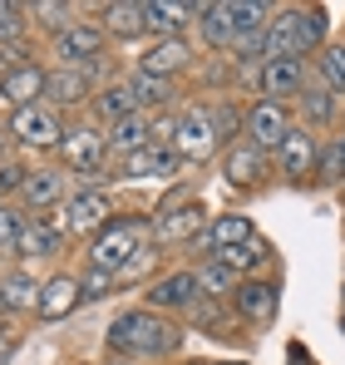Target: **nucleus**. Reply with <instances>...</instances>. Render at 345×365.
<instances>
[{
	"label": "nucleus",
	"mask_w": 345,
	"mask_h": 365,
	"mask_svg": "<svg viewBox=\"0 0 345 365\" xmlns=\"http://www.w3.org/2000/svg\"><path fill=\"white\" fill-rule=\"evenodd\" d=\"M109 346L118 356H168L177 346V331L158 311H123L109 326Z\"/></svg>",
	"instance_id": "f257e3e1"
},
{
	"label": "nucleus",
	"mask_w": 345,
	"mask_h": 365,
	"mask_svg": "<svg viewBox=\"0 0 345 365\" xmlns=\"http://www.w3.org/2000/svg\"><path fill=\"white\" fill-rule=\"evenodd\" d=\"M109 217H114L109 197H104L99 187H89V192L64 197V207H59V232H69V237H99V232L109 227Z\"/></svg>",
	"instance_id": "f03ea898"
},
{
	"label": "nucleus",
	"mask_w": 345,
	"mask_h": 365,
	"mask_svg": "<svg viewBox=\"0 0 345 365\" xmlns=\"http://www.w3.org/2000/svg\"><path fill=\"white\" fill-rule=\"evenodd\" d=\"M133 257H138V227H133V222H109V227L94 237L89 267L123 277V262H133Z\"/></svg>",
	"instance_id": "7ed1b4c3"
},
{
	"label": "nucleus",
	"mask_w": 345,
	"mask_h": 365,
	"mask_svg": "<svg viewBox=\"0 0 345 365\" xmlns=\"http://www.w3.org/2000/svg\"><path fill=\"white\" fill-rule=\"evenodd\" d=\"M212 148H217V119L207 109H187L177 119V133H172V153L202 163V158H212Z\"/></svg>",
	"instance_id": "20e7f679"
},
{
	"label": "nucleus",
	"mask_w": 345,
	"mask_h": 365,
	"mask_svg": "<svg viewBox=\"0 0 345 365\" xmlns=\"http://www.w3.org/2000/svg\"><path fill=\"white\" fill-rule=\"evenodd\" d=\"M10 133L20 138V143H30V148H55L64 143V128H59V114L40 99V104H30V109H15V119H10Z\"/></svg>",
	"instance_id": "39448f33"
},
{
	"label": "nucleus",
	"mask_w": 345,
	"mask_h": 365,
	"mask_svg": "<svg viewBox=\"0 0 345 365\" xmlns=\"http://www.w3.org/2000/svg\"><path fill=\"white\" fill-rule=\"evenodd\" d=\"M104 25H89V20H74L64 35H55V55L64 60V69H84L89 60L104 55Z\"/></svg>",
	"instance_id": "423d86ee"
},
{
	"label": "nucleus",
	"mask_w": 345,
	"mask_h": 365,
	"mask_svg": "<svg viewBox=\"0 0 345 365\" xmlns=\"http://www.w3.org/2000/svg\"><path fill=\"white\" fill-rule=\"evenodd\" d=\"M316 163H321V153H316V138H311L306 128H291L287 138H282V148H277V168H282V178L306 182L311 173H316Z\"/></svg>",
	"instance_id": "0eeeda50"
},
{
	"label": "nucleus",
	"mask_w": 345,
	"mask_h": 365,
	"mask_svg": "<svg viewBox=\"0 0 345 365\" xmlns=\"http://www.w3.org/2000/svg\"><path fill=\"white\" fill-rule=\"evenodd\" d=\"M104 148H109V133H99V128H74V133H64V143H59V153H64V163H69L74 173H94L99 158H104Z\"/></svg>",
	"instance_id": "6e6552de"
},
{
	"label": "nucleus",
	"mask_w": 345,
	"mask_h": 365,
	"mask_svg": "<svg viewBox=\"0 0 345 365\" xmlns=\"http://www.w3.org/2000/svg\"><path fill=\"white\" fill-rule=\"evenodd\" d=\"M291 133V123H287V109L282 104H272V99H262L252 114H247V138L267 153V148H282V138Z\"/></svg>",
	"instance_id": "1a4fd4ad"
},
{
	"label": "nucleus",
	"mask_w": 345,
	"mask_h": 365,
	"mask_svg": "<svg viewBox=\"0 0 345 365\" xmlns=\"http://www.w3.org/2000/svg\"><path fill=\"white\" fill-rule=\"evenodd\" d=\"M40 94H45V69L40 64H20L0 79V99L10 109H30V104H40Z\"/></svg>",
	"instance_id": "9d476101"
},
{
	"label": "nucleus",
	"mask_w": 345,
	"mask_h": 365,
	"mask_svg": "<svg viewBox=\"0 0 345 365\" xmlns=\"http://www.w3.org/2000/svg\"><path fill=\"white\" fill-rule=\"evenodd\" d=\"M45 99H50V109H74V104H84L89 99V74L84 69H50L45 74Z\"/></svg>",
	"instance_id": "9b49d317"
},
{
	"label": "nucleus",
	"mask_w": 345,
	"mask_h": 365,
	"mask_svg": "<svg viewBox=\"0 0 345 365\" xmlns=\"http://www.w3.org/2000/svg\"><path fill=\"white\" fill-rule=\"evenodd\" d=\"M222 168H227V182H237V187L247 182V187H252V182L267 178V153H262L252 138H247V143L237 138V143L227 148V158H222Z\"/></svg>",
	"instance_id": "f8f14e48"
},
{
	"label": "nucleus",
	"mask_w": 345,
	"mask_h": 365,
	"mask_svg": "<svg viewBox=\"0 0 345 365\" xmlns=\"http://www.w3.org/2000/svg\"><path fill=\"white\" fill-rule=\"evenodd\" d=\"M79 302H84V292H79V282H74V277H50V282H45V292H40L35 316H40V321H64Z\"/></svg>",
	"instance_id": "ddd939ff"
},
{
	"label": "nucleus",
	"mask_w": 345,
	"mask_h": 365,
	"mask_svg": "<svg viewBox=\"0 0 345 365\" xmlns=\"http://www.w3.org/2000/svg\"><path fill=\"white\" fill-rule=\"evenodd\" d=\"M197 287H202L197 272H172V277H163V282H153L148 302H153V311H177V306H192Z\"/></svg>",
	"instance_id": "4468645a"
},
{
	"label": "nucleus",
	"mask_w": 345,
	"mask_h": 365,
	"mask_svg": "<svg viewBox=\"0 0 345 365\" xmlns=\"http://www.w3.org/2000/svg\"><path fill=\"white\" fill-rule=\"evenodd\" d=\"M172 163H177V153H172L168 143H148V148H138V153L123 158V178H168Z\"/></svg>",
	"instance_id": "2eb2a0df"
},
{
	"label": "nucleus",
	"mask_w": 345,
	"mask_h": 365,
	"mask_svg": "<svg viewBox=\"0 0 345 365\" xmlns=\"http://www.w3.org/2000/svg\"><path fill=\"white\" fill-rule=\"evenodd\" d=\"M153 143V128L143 114H128V119L109 123V148H114L118 158H128V153H138V148H148Z\"/></svg>",
	"instance_id": "dca6fc26"
},
{
	"label": "nucleus",
	"mask_w": 345,
	"mask_h": 365,
	"mask_svg": "<svg viewBox=\"0 0 345 365\" xmlns=\"http://www.w3.org/2000/svg\"><path fill=\"white\" fill-rule=\"evenodd\" d=\"M262 89H267V99L277 104V99H287L301 89V60H267L262 64Z\"/></svg>",
	"instance_id": "f3484780"
},
{
	"label": "nucleus",
	"mask_w": 345,
	"mask_h": 365,
	"mask_svg": "<svg viewBox=\"0 0 345 365\" xmlns=\"http://www.w3.org/2000/svg\"><path fill=\"white\" fill-rule=\"evenodd\" d=\"M192 60V50L182 45V40H163V45H153L148 55H143V74H153V79H168L177 69H187Z\"/></svg>",
	"instance_id": "a211bd4d"
},
{
	"label": "nucleus",
	"mask_w": 345,
	"mask_h": 365,
	"mask_svg": "<svg viewBox=\"0 0 345 365\" xmlns=\"http://www.w3.org/2000/svg\"><path fill=\"white\" fill-rule=\"evenodd\" d=\"M143 30H148L143 5H104V35H114V40H138Z\"/></svg>",
	"instance_id": "6ab92c4d"
},
{
	"label": "nucleus",
	"mask_w": 345,
	"mask_h": 365,
	"mask_svg": "<svg viewBox=\"0 0 345 365\" xmlns=\"http://www.w3.org/2000/svg\"><path fill=\"white\" fill-rule=\"evenodd\" d=\"M55 247H59V227H50L45 217H25L20 242H15V252H20V257H50Z\"/></svg>",
	"instance_id": "aec40b11"
},
{
	"label": "nucleus",
	"mask_w": 345,
	"mask_h": 365,
	"mask_svg": "<svg viewBox=\"0 0 345 365\" xmlns=\"http://www.w3.org/2000/svg\"><path fill=\"white\" fill-rule=\"evenodd\" d=\"M237 311H242L247 321H262V326H267V321L277 316V287H272V282L242 287V292H237Z\"/></svg>",
	"instance_id": "412c9836"
},
{
	"label": "nucleus",
	"mask_w": 345,
	"mask_h": 365,
	"mask_svg": "<svg viewBox=\"0 0 345 365\" xmlns=\"http://www.w3.org/2000/svg\"><path fill=\"white\" fill-rule=\"evenodd\" d=\"M143 15H148V30H153V35H163V40H177V30H182V20H187V15H197V10H192V5H163V0H158V5H143Z\"/></svg>",
	"instance_id": "4be33fe9"
},
{
	"label": "nucleus",
	"mask_w": 345,
	"mask_h": 365,
	"mask_svg": "<svg viewBox=\"0 0 345 365\" xmlns=\"http://www.w3.org/2000/svg\"><path fill=\"white\" fill-rule=\"evenodd\" d=\"M40 282L35 277H25V272H10L5 282H0V302L10 306V311H25V306H40Z\"/></svg>",
	"instance_id": "5701e85b"
},
{
	"label": "nucleus",
	"mask_w": 345,
	"mask_h": 365,
	"mask_svg": "<svg viewBox=\"0 0 345 365\" xmlns=\"http://www.w3.org/2000/svg\"><path fill=\"white\" fill-rule=\"evenodd\" d=\"M232 10V45L237 40H252V35H267V5H257V0H247V5H227Z\"/></svg>",
	"instance_id": "b1692460"
},
{
	"label": "nucleus",
	"mask_w": 345,
	"mask_h": 365,
	"mask_svg": "<svg viewBox=\"0 0 345 365\" xmlns=\"http://www.w3.org/2000/svg\"><path fill=\"white\" fill-rule=\"evenodd\" d=\"M94 109L104 114L109 123L128 119V114H138V99H133V84H114V89H104L99 99H94Z\"/></svg>",
	"instance_id": "393cba45"
},
{
	"label": "nucleus",
	"mask_w": 345,
	"mask_h": 365,
	"mask_svg": "<svg viewBox=\"0 0 345 365\" xmlns=\"http://www.w3.org/2000/svg\"><path fill=\"white\" fill-rule=\"evenodd\" d=\"M207 242L217 247V252H222V247H247V242H252V222H247V217H237V212H227V217H217V222H212Z\"/></svg>",
	"instance_id": "a878e982"
},
{
	"label": "nucleus",
	"mask_w": 345,
	"mask_h": 365,
	"mask_svg": "<svg viewBox=\"0 0 345 365\" xmlns=\"http://www.w3.org/2000/svg\"><path fill=\"white\" fill-rule=\"evenodd\" d=\"M25 197H30L35 207H50V202L64 197V182H59V173H30V178H25Z\"/></svg>",
	"instance_id": "bb28decb"
},
{
	"label": "nucleus",
	"mask_w": 345,
	"mask_h": 365,
	"mask_svg": "<svg viewBox=\"0 0 345 365\" xmlns=\"http://www.w3.org/2000/svg\"><path fill=\"white\" fill-rule=\"evenodd\" d=\"M197 20H202V35H207L212 45H227L232 40V10L227 5H202Z\"/></svg>",
	"instance_id": "cd10ccee"
},
{
	"label": "nucleus",
	"mask_w": 345,
	"mask_h": 365,
	"mask_svg": "<svg viewBox=\"0 0 345 365\" xmlns=\"http://www.w3.org/2000/svg\"><path fill=\"white\" fill-rule=\"evenodd\" d=\"M192 227H202V207H197V202H187L182 212H168V217L158 222V237H187Z\"/></svg>",
	"instance_id": "c85d7f7f"
},
{
	"label": "nucleus",
	"mask_w": 345,
	"mask_h": 365,
	"mask_svg": "<svg viewBox=\"0 0 345 365\" xmlns=\"http://www.w3.org/2000/svg\"><path fill=\"white\" fill-rule=\"evenodd\" d=\"M197 282H202V292H212V297H227L232 282H237V272H227L222 262H207V267L197 272Z\"/></svg>",
	"instance_id": "c756f323"
},
{
	"label": "nucleus",
	"mask_w": 345,
	"mask_h": 365,
	"mask_svg": "<svg viewBox=\"0 0 345 365\" xmlns=\"http://www.w3.org/2000/svg\"><path fill=\"white\" fill-rule=\"evenodd\" d=\"M212 262H222L227 272H247V267H257V262H262V247H222Z\"/></svg>",
	"instance_id": "7c9ffc66"
},
{
	"label": "nucleus",
	"mask_w": 345,
	"mask_h": 365,
	"mask_svg": "<svg viewBox=\"0 0 345 365\" xmlns=\"http://www.w3.org/2000/svg\"><path fill=\"white\" fill-rule=\"evenodd\" d=\"M133 99H138V104H163V99H168V79L138 74V79H133Z\"/></svg>",
	"instance_id": "2f4dec72"
},
{
	"label": "nucleus",
	"mask_w": 345,
	"mask_h": 365,
	"mask_svg": "<svg viewBox=\"0 0 345 365\" xmlns=\"http://www.w3.org/2000/svg\"><path fill=\"white\" fill-rule=\"evenodd\" d=\"M321 69H326V84L331 89H345V45H331L321 55Z\"/></svg>",
	"instance_id": "473e14b6"
},
{
	"label": "nucleus",
	"mask_w": 345,
	"mask_h": 365,
	"mask_svg": "<svg viewBox=\"0 0 345 365\" xmlns=\"http://www.w3.org/2000/svg\"><path fill=\"white\" fill-rule=\"evenodd\" d=\"M321 35H326V10H301V45L311 50L321 45Z\"/></svg>",
	"instance_id": "72a5a7b5"
},
{
	"label": "nucleus",
	"mask_w": 345,
	"mask_h": 365,
	"mask_svg": "<svg viewBox=\"0 0 345 365\" xmlns=\"http://www.w3.org/2000/svg\"><path fill=\"white\" fill-rule=\"evenodd\" d=\"M114 282H118L114 272H99V267H89V272H84V282H79V292H84V302H94V297H104Z\"/></svg>",
	"instance_id": "f704fd0d"
},
{
	"label": "nucleus",
	"mask_w": 345,
	"mask_h": 365,
	"mask_svg": "<svg viewBox=\"0 0 345 365\" xmlns=\"http://www.w3.org/2000/svg\"><path fill=\"white\" fill-rule=\"evenodd\" d=\"M30 15H40V25H50L55 35H64V30L74 25V20H64V15H69V5H30Z\"/></svg>",
	"instance_id": "c9c22d12"
},
{
	"label": "nucleus",
	"mask_w": 345,
	"mask_h": 365,
	"mask_svg": "<svg viewBox=\"0 0 345 365\" xmlns=\"http://www.w3.org/2000/svg\"><path fill=\"white\" fill-rule=\"evenodd\" d=\"M20 227H25V217L0 207V252H15V242H20Z\"/></svg>",
	"instance_id": "e433bc0d"
},
{
	"label": "nucleus",
	"mask_w": 345,
	"mask_h": 365,
	"mask_svg": "<svg viewBox=\"0 0 345 365\" xmlns=\"http://www.w3.org/2000/svg\"><path fill=\"white\" fill-rule=\"evenodd\" d=\"M25 30V10L20 5H0V40H15Z\"/></svg>",
	"instance_id": "4c0bfd02"
},
{
	"label": "nucleus",
	"mask_w": 345,
	"mask_h": 365,
	"mask_svg": "<svg viewBox=\"0 0 345 365\" xmlns=\"http://www.w3.org/2000/svg\"><path fill=\"white\" fill-rule=\"evenodd\" d=\"M306 99H311V104H306V114H321V119L331 114V94H326V89H311Z\"/></svg>",
	"instance_id": "58836bf2"
},
{
	"label": "nucleus",
	"mask_w": 345,
	"mask_h": 365,
	"mask_svg": "<svg viewBox=\"0 0 345 365\" xmlns=\"http://www.w3.org/2000/svg\"><path fill=\"white\" fill-rule=\"evenodd\" d=\"M15 346H20V336L0 331V365H10V356H15Z\"/></svg>",
	"instance_id": "ea45409f"
},
{
	"label": "nucleus",
	"mask_w": 345,
	"mask_h": 365,
	"mask_svg": "<svg viewBox=\"0 0 345 365\" xmlns=\"http://www.w3.org/2000/svg\"><path fill=\"white\" fill-rule=\"evenodd\" d=\"M336 153H341V178H345V138H336Z\"/></svg>",
	"instance_id": "a19ab883"
},
{
	"label": "nucleus",
	"mask_w": 345,
	"mask_h": 365,
	"mask_svg": "<svg viewBox=\"0 0 345 365\" xmlns=\"http://www.w3.org/2000/svg\"><path fill=\"white\" fill-rule=\"evenodd\" d=\"M0 153H5V143H0Z\"/></svg>",
	"instance_id": "79ce46f5"
},
{
	"label": "nucleus",
	"mask_w": 345,
	"mask_h": 365,
	"mask_svg": "<svg viewBox=\"0 0 345 365\" xmlns=\"http://www.w3.org/2000/svg\"><path fill=\"white\" fill-rule=\"evenodd\" d=\"M341 331H345V321H341Z\"/></svg>",
	"instance_id": "37998d69"
},
{
	"label": "nucleus",
	"mask_w": 345,
	"mask_h": 365,
	"mask_svg": "<svg viewBox=\"0 0 345 365\" xmlns=\"http://www.w3.org/2000/svg\"><path fill=\"white\" fill-rule=\"evenodd\" d=\"M114 365H118V361H114ZM123 365H128V361H123Z\"/></svg>",
	"instance_id": "c03bdc74"
},
{
	"label": "nucleus",
	"mask_w": 345,
	"mask_h": 365,
	"mask_svg": "<svg viewBox=\"0 0 345 365\" xmlns=\"http://www.w3.org/2000/svg\"><path fill=\"white\" fill-rule=\"evenodd\" d=\"M222 365H227V361H222Z\"/></svg>",
	"instance_id": "a18cd8bd"
}]
</instances>
